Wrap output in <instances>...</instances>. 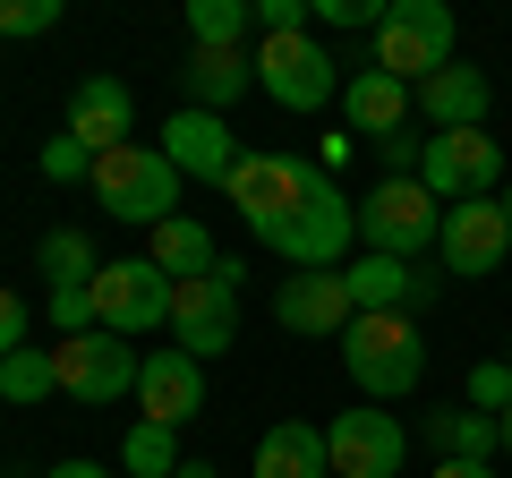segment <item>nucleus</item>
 <instances>
[{
	"label": "nucleus",
	"instance_id": "obj_26",
	"mask_svg": "<svg viewBox=\"0 0 512 478\" xmlns=\"http://www.w3.org/2000/svg\"><path fill=\"white\" fill-rule=\"evenodd\" d=\"M248 26H256L248 0H188V52H239Z\"/></svg>",
	"mask_w": 512,
	"mask_h": 478
},
{
	"label": "nucleus",
	"instance_id": "obj_35",
	"mask_svg": "<svg viewBox=\"0 0 512 478\" xmlns=\"http://www.w3.org/2000/svg\"><path fill=\"white\" fill-rule=\"evenodd\" d=\"M316 18H333V26H367V35H376V0H316Z\"/></svg>",
	"mask_w": 512,
	"mask_h": 478
},
{
	"label": "nucleus",
	"instance_id": "obj_17",
	"mask_svg": "<svg viewBox=\"0 0 512 478\" xmlns=\"http://www.w3.org/2000/svg\"><path fill=\"white\" fill-rule=\"evenodd\" d=\"M274 316H282V333H308V342H342L350 333V282L342 274H282V291H274Z\"/></svg>",
	"mask_w": 512,
	"mask_h": 478
},
{
	"label": "nucleus",
	"instance_id": "obj_38",
	"mask_svg": "<svg viewBox=\"0 0 512 478\" xmlns=\"http://www.w3.org/2000/svg\"><path fill=\"white\" fill-rule=\"evenodd\" d=\"M180 478H222V470H214V461H180Z\"/></svg>",
	"mask_w": 512,
	"mask_h": 478
},
{
	"label": "nucleus",
	"instance_id": "obj_20",
	"mask_svg": "<svg viewBox=\"0 0 512 478\" xmlns=\"http://www.w3.org/2000/svg\"><path fill=\"white\" fill-rule=\"evenodd\" d=\"M487 103H495L487 69H461V60L419 86V111H427V129H436V137H444V129H487Z\"/></svg>",
	"mask_w": 512,
	"mask_h": 478
},
{
	"label": "nucleus",
	"instance_id": "obj_3",
	"mask_svg": "<svg viewBox=\"0 0 512 478\" xmlns=\"http://www.w3.org/2000/svg\"><path fill=\"white\" fill-rule=\"evenodd\" d=\"M94 197H103L111 222H128V231H154V222L180 214V171H171L163 146H120L94 163Z\"/></svg>",
	"mask_w": 512,
	"mask_h": 478
},
{
	"label": "nucleus",
	"instance_id": "obj_37",
	"mask_svg": "<svg viewBox=\"0 0 512 478\" xmlns=\"http://www.w3.org/2000/svg\"><path fill=\"white\" fill-rule=\"evenodd\" d=\"M43 478H111V470H94V461H60V470H43Z\"/></svg>",
	"mask_w": 512,
	"mask_h": 478
},
{
	"label": "nucleus",
	"instance_id": "obj_2",
	"mask_svg": "<svg viewBox=\"0 0 512 478\" xmlns=\"http://www.w3.org/2000/svg\"><path fill=\"white\" fill-rule=\"evenodd\" d=\"M367 69L402 77V86L419 94L436 69H453V9H444V0H384V18H376V60H367Z\"/></svg>",
	"mask_w": 512,
	"mask_h": 478
},
{
	"label": "nucleus",
	"instance_id": "obj_31",
	"mask_svg": "<svg viewBox=\"0 0 512 478\" xmlns=\"http://www.w3.org/2000/svg\"><path fill=\"white\" fill-rule=\"evenodd\" d=\"M43 180H94V146L52 137V146H43Z\"/></svg>",
	"mask_w": 512,
	"mask_h": 478
},
{
	"label": "nucleus",
	"instance_id": "obj_29",
	"mask_svg": "<svg viewBox=\"0 0 512 478\" xmlns=\"http://www.w3.org/2000/svg\"><path fill=\"white\" fill-rule=\"evenodd\" d=\"M470 410H487V419L512 410V368H504V359H478V368H470Z\"/></svg>",
	"mask_w": 512,
	"mask_h": 478
},
{
	"label": "nucleus",
	"instance_id": "obj_30",
	"mask_svg": "<svg viewBox=\"0 0 512 478\" xmlns=\"http://www.w3.org/2000/svg\"><path fill=\"white\" fill-rule=\"evenodd\" d=\"M60 0H0V35H52Z\"/></svg>",
	"mask_w": 512,
	"mask_h": 478
},
{
	"label": "nucleus",
	"instance_id": "obj_7",
	"mask_svg": "<svg viewBox=\"0 0 512 478\" xmlns=\"http://www.w3.org/2000/svg\"><path fill=\"white\" fill-rule=\"evenodd\" d=\"M316 180H325V171H316L308 154H239V171L222 180V197H231V205H239V222L265 239L282 214H299V205L316 197Z\"/></svg>",
	"mask_w": 512,
	"mask_h": 478
},
{
	"label": "nucleus",
	"instance_id": "obj_28",
	"mask_svg": "<svg viewBox=\"0 0 512 478\" xmlns=\"http://www.w3.org/2000/svg\"><path fill=\"white\" fill-rule=\"evenodd\" d=\"M43 393H60V368H52V350H9V359H0V402H43Z\"/></svg>",
	"mask_w": 512,
	"mask_h": 478
},
{
	"label": "nucleus",
	"instance_id": "obj_13",
	"mask_svg": "<svg viewBox=\"0 0 512 478\" xmlns=\"http://www.w3.org/2000/svg\"><path fill=\"white\" fill-rule=\"evenodd\" d=\"M436 257H444V274H495V265H512V222H504V205H495V197L444 205Z\"/></svg>",
	"mask_w": 512,
	"mask_h": 478
},
{
	"label": "nucleus",
	"instance_id": "obj_19",
	"mask_svg": "<svg viewBox=\"0 0 512 478\" xmlns=\"http://www.w3.org/2000/svg\"><path fill=\"white\" fill-rule=\"evenodd\" d=\"M342 120H350V137H393V129H410V86L402 77H384V69H350L342 77Z\"/></svg>",
	"mask_w": 512,
	"mask_h": 478
},
{
	"label": "nucleus",
	"instance_id": "obj_1",
	"mask_svg": "<svg viewBox=\"0 0 512 478\" xmlns=\"http://www.w3.org/2000/svg\"><path fill=\"white\" fill-rule=\"evenodd\" d=\"M342 368L367 402H410L427 376V342H419V316H384V308H359L342 333Z\"/></svg>",
	"mask_w": 512,
	"mask_h": 478
},
{
	"label": "nucleus",
	"instance_id": "obj_18",
	"mask_svg": "<svg viewBox=\"0 0 512 478\" xmlns=\"http://www.w3.org/2000/svg\"><path fill=\"white\" fill-rule=\"evenodd\" d=\"M137 410H146L154 427H188L205 410V359H188V350H154L146 368H137Z\"/></svg>",
	"mask_w": 512,
	"mask_h": 478
},
{
	"label": "nucleus",
	"instance_id": "obj_36",
	"mask_svg": "<svg viewBox=\"0 0 512 478\" xmlns=\"http://www.w3.org/2000/svg\"><path fill=\"white\" fill-rule=\"evenodd\" d=\"M427 478H495V461H436Z\"/></svg>",
	"mask_w": 512,
	"mask_h": 478
},
{
	"label": "nucleus",
	"instance_id": "obj_8",
	"mask_svg": "<svg viewBox=\"0 0 512 478\" xmlns=\"http://www.w3.org/2000/svg\"><path fill=\"white\" fill-rule=\"evenodd\" d=\"M256 86L282 111H325V103H342V60L316 35H265L256 43Z\"/></svg>",
	"mask_w": 512,
	"mask_h": 478
},
{
	"label": "nucleus",
	"instance_id": "obj_15",
	"mask_svg": "<svg viewBox=\"0 0 512 478\" xmlns=\"http://www.w3.org/2000/svg\"><path fill=\"white\" fill-rule=\"evenodd\" d=\"M350 282V308H384V316H419L427 299H436V274L410 257H376V248H359V265H342Z\"/></svg>",
	"mask_w": 512,
	"mask_h": 478
},
{
	"label": "nucleus",
	"instance_id": "obj_14",
	"mask_svg": "<svg viewBox=\"0 0 512 478\" xmlns=\"http://www.w3.org/2000/svg\"><path fill=\"white\" fill-rule=\"evenodd\" d=\"M154 146L171 154L180 180H214V188H222V180L239 171V146H231V120H222V111H171Z\"/></svg>",
	"mask_w": 512,
	"mask_h": 478
},
{
	"label": "nucleus",
	"instance_id": "obj_40",
	"mask_svg": "<svg viewBox=\"0 0 512 478\" xmlns=\"http://www.w3.org/2000/svg\"><path fill=\"white\" fill-rule=\"evenodd\" d=\"M495 205H504V222H512V180H504V188H495Z\"/></svg>",
	"mask_w": 512,
	"mask_h": 478
},
{
	"label": "nucleus",
	"instance_id": "obj_9",
	"mask_svg": "<svg viewBox=\"0 0 512 478\" xmlns=\"http://www.w3.org/2000/svg\"><path fill=\"white\" fill-rule=\"evenodd\" d=\"M52 368H60V393L69 402H86V410H103V402H120V393H137V350L120 342V333H60L52 342Z\"/></svg>",
	"mask_w": 512,
	"mask_h": 478
},
{
	"label": "nucleus",
	"instance_id": "obj_41",
	"mask_svg": "<svg viewBox=\"0 0 512 478\" xmlns=\"http://www.w3.org/2000/svg\"><path fill=\"white\" fill-rule=\"evenodd\" d=\"M504 368H512V342H504Z\"/></svg>",
	"mask_w": 512,
	"mask_h": 478
},
{
	"label": "nucleus",
	"instance_id": "obj_6",
	"mask_svg": "<svg viewBox=\"0 0 512 478\" xmlns=\"http://www.w3.org/2000/svg\"><path fill=\"white\" fill-rule=\"evenodd\" d=\"M239 274H248V265L222 257L214 274H197V282L171 291V350H188V359H222V350L239 342Z\"/></svg>",
	"mask_w": 512,
	"mask_h": 478
},
{
	"label": "nucleus",
	"instance_id": "obj_12",
	"mask_svg": "<svg viewBox=\"0 0 512 478\" xmlns=\"http://www.w3.org/2000/svg\"><path fill=\"white\" fill-rule=\"evenodd\" d=\"M325 453H333V478H402L410 427L393 410H342L325 427Z\"/></svg>",
	"mask_w": 512,
	"mask_h": 478
},
{
	"label": "nucleus",
	"instance_id": "obj_22",
	"mask_svg": "<svg viewBox=\"0 0 512 478\" xmlns=\"http://www.w3.org/2000/svg\"><path fill=\"white\" fill-rule=\"evenodd\" d=\"M146 265H163L171 282H197V274H214V231H205L197 214H171V222H154L146 231Z\"/></svg>",
	"mask_w": 512,
	"mask_h": 478
},
{
	"label": "nucleus",
	"instance_id": "obj_24",
	"mask_svg": "<svg viewBox=\"0 0 512 478\" xmlns=\"http://www.w3.org/2000/svg\"><path fill=\"white\" fill-rule=\"evenodd\" d=\"M495 419L487 410H436V419H427V453L436 461H495Z\"/></svg>",
	"mask_w": 512,
	"mask_h": 478
},
{
	"label": "nucleus",
	"instance_id": "obj_27",
	"mask_svg": "<svg viewBox=\"0 0 512 478\" xmlns=\"http://www.w3.org/2000/svg\"><path fill=\"white\" fill-rule=\"evenodd\" d=\"M120 470L128 478H180V427L137 419V427H128V444H120Z\"/></svg>",
	"mask_w": 512,
	"mask_h": 478
},
{
	"label": "nucleus",
	"instance_id": "obj_4",
	"mask_svg": "<svg viewBox=\"0 0 512 478\" xmlns=\"http://www.w3.org/2000/svg\"><path fill=\"white\" fill-rule=\"evenodd\" d=\"M350 239H359V205H350L333 180H316V197L299 205V214H282L274 231H265V248H274L291 274H342Z\"/></svg>",
	"mask_w": 512,
	"mask_h": 478
},
{
	"label": "nucleus",
	"instance_id": "obj_11",
	"mask_svg": "<svg viewBox=\"0 0 512 478\" xmlns=\"http://www.w3.org/2000/svg\"><path fill=\"white\" fill-rule=\"evenodd\" d=\"M419 180H427L436 205H478L504 180V146H495V129H444V137H427Z\"/></svg>",
	"mask_w": 512,
	"mask_h": 478
},
{
	"label": "nucleus",
	"instance_id": "obj_21",
	"mask_svg": "<svg viewBox=\"0 0 512 478\" xmlns=\"http://www.w3.org/2000/svg\"><path fill=\"white\" fill-rule=\"evenodd\" d=\"M248 478H333V453H325V427L308 419H282L256 436V470Z\"/></svg>",
	"mask_w": 512,
	"mask_h": 478
},
{
	"label": "nucleus",
	"instance_id": "obj_34",
	"mask_svg": "<svg viewBox=\"0 0 512 478\" xmlns=\"http://www.w3.org/2000/svg\"><path fill=\"white\" fill-rule=\"evenodd\" d=\"M9 350H26V299L0 282V359H9Z\"/></svg>",
	"mask_w": 512,
	"mask_h": 478
},
{
	"label": "nucleus",
	"instance_id": "obj_32",
	"mask_svg": "<svg viewBox=\"0 0 512 478\" xmlns=\"http://www.w3.org/2000/svg\"><path fill=\"white\" fill-rule=\"evenodd\" d=\"M52 325L60 333H94V282L86 291H52Z\"/></svg>",
	"mask_w": 512,
	"mask_h": 478
},
{
	"label": "nucleus",
	"instance_id": "obj_5",
	"mask_svg": "<svg viewBox=\"0 0 512 478\" xmlns=\"http://www.w3.org/2000/svg\"><path fill=\"white\" fill-rule=\"evenodd\" d=\"M436 231H444V205L427 197V180H376L359 197V248H376V257L419 265L436 248Z\"/></svg>",
	"mask_w": 512,
	"mask_h": 478
},
{
	"label": "nucleus",
	"instance_id": "obj_23",
	"mask_svg": "<svg viewBox=\"0 0 512 478\" xmlns=\"http://www.w3.org/2000/svg\"><path fill=\"white\" fill-rule=\"evenodd\" d=\"M180 77H188V111H222L231 120V103L256 86V60L248 52H188Z\"/></svg>",
	"mask_w": 512,
	"mask_h": 478
},
{
	"label": "nucleus",
	"instance_id": "obj_25",
	"mask_svg": "<svg viewBox=\"0 0 512 478\" xmlns=\"http://www.w3.org/2000/svg\"><path fill=\"white\" fill-rule=\"evenodd\" d=\"M35 274H52V291H86V282L103 274V257H94V239H86V231H43Z\"/></svg>",
	"mask_w": 512,
	"mask_h": 478
},
{
	"label": "nucleus",
	"instance_id": "obj_39",
	"mask_svg": "<svg viewBox=\"0 0 512 478\" xmlns=\"http://www.w3.org/2000/svg\"><path fill=\"white\" fill-rule=\"evenodd\" d=\"M495 436H504V453H512V410H504V419H495Z\"/></svg>",
	"mask_w": 512,
	"mask_h": 478
},
{
	"label": "nucleus",
	"instance_id": "obj_16",
	"mask_svg": "<svg viewBox=\"0 0 512 478\" xmlns=\"http://www.w3.org/2000/svg\"><path fill=\"white\" fill-rule=\"evenodd\" d=\"M69 137L94 146V163L120 154V146H137V94H128L120 77H86V86L69 94Z\"/></svg>",
	"mask_w": 512,
	"mask_h": 478
},
{
	"label": "nucleus",
	"instance_id": "obj_33",
	"mask_svg": "<svg viewBox=\"0 0 512 478\" xmlns=\"http://www.w3.org/2000/svg\"><path fill=\"white\" fill-rule=\"evenodd\" d=\"M256 26L265 35H308V0H256Z\"/></svg>",
	"mask_w": 512,
	"mask_h": 478
},
{
	"label": "nucleus",
	"instance_id": "obj_10",
	"mask_svg": "<svg viewBox=\"0 0 512 478\" xmlns=\"http://www.w3.org/2000/svg\"><path fill=\"white\" fill-rule=\"evenodd\" d=\"M171 291H180V282H171L163 265L120 257V265H103V274H94V325L120 333V342H137V333L171 325Z\"/></svg>",
	"mask_w": 512,
	"mask_h": 478
}]
</instances>
